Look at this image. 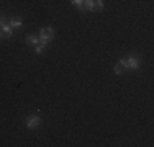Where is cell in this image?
<instances>
[{
  "mask_svg": "<svg viewBox=\"0 0 154 147\" xmlns=\"http://www.w3.org/2000/svg\"><path fill=\"white\" fill-rule=\"evenodd\" d=\"M25 41H26V44L36 46V44H39V36L38 34H28L26 38H25Z\"/></svg>",
  "mask_w": 154,
  "mask_h": 147,
  "instance_id": "cell-5",
  "label": "cell"
},
{
  "mask_svg": "<svg viewBox=\"0 0 154 147\" xmlns=\"http://www.w3.org/2000/svg\"><path fill=\"white\" fill-rule=\"evenodd\" d=\"M25 124H26L28 129H36V128L41 124V116H39V115L26 116V119H25Z\"/></svg>",
  "mask_w": 154,
  "mask_h": 147,
  "instance_id": "cell-4",
  "label": "cell"
},
{
  "mask_svg": "<svg viewBox=\"0 0 154 147\" xmlns=\"http://www.w3.org/2000/svg\"><path fill=\"white\" fill-rule=\"evenodd\" d=\"M54 34H56V33H54V29L51 28V26H46V28H41L39 29V46L41 47H46L48 44H49L51 41H53L54 39Z\"/></svg>",
  "mask_w": 154,
  "mask_h": 147,
  "instance_id": "cell-1",
  "label": "cell"
},
{
  "mask_svg": "<svg viewBox=\"0 0 154 147\" xmlns=\"http://www.w3.org/2000/svg\"><path fill=\"white\" fill-rule=\"evenodd\" d=\"M95 0H84V12H94Z\"/></svg>",
  "mask_w": 154,
  "mask_h": 147,
  "instance_id": "cell-6",
  "label": "cell"
},
{
  "mask_svg": "<svg viewBox=\"0 0 154 147\" xmlns=\"http://www.w3.org/2000/svg\"><path fill=\"white\" fill-rule=\"evenodd\" d=\"M71 3L74 7H77L80 12H84V0H71Z\"/></svg>",
  "mask_w": 154,
  "mask_h": 147,
  "instance_id": "cell-8",
  "label": "cell"
},
{
  "mask_svg": "<svg viewBox=\"0 0 154 147\" xmlns=\"http://www.w3.org/2000/svg\"><path fill=\"white\" fill-rule=\"evenodd\" d=\"M95 10H103V0H95Z\"/></svg>",
  "mask_w": 154,
  "mask_h": 147,
  "instance_id": "cell-9",
  "label": "cell"
},
{
  "mask_svg": "<svg viewBox=\"0 0 154 147\" xmlns=\"http://www.w3.org/2000/svg\"><path fill=\"white\" fill-rule=\"evenodd\" d=\"M13 34V28L10 26L5 15H0V39H8Z\"/></svg>",
  "mask_w": 154,
  "mask_h": 147,
  "instance_id": "cell-2",
  "label": "cell"
},
{
  "mask_svg": "<svg viewBox=\"0 0 154 147\" xmlns=\"http://www.w3.org/2000/svg\"><path fill=\"white\" fill-rule=\"evenodd\" d=\"M118 64L122 65L125 70H126V69H128V70H136V69L139 67V57L130 56V57H126V59H120Z\"/></svg>",
  "mask_w": 154,
  "mask_h": 147,
  "instance_id": "cell-3",
  "label": "cell"
},
{
  "mask_svg": "<svg viewBox=\"0 0 154 147\" xmlns=\"http://www.w3.org/2000/svg\"><path fill=\"white\" fill-rule=\"evenodd\" d=\"M8 23L13 29H20L21 26H23V21H21L20 18H12V20H8Z\"/></svg>",
  "mask_w": 154,
  "mask_h": 147,
  "instance_id": "cell-7",
  "label": "cell"
}]
</instances>
